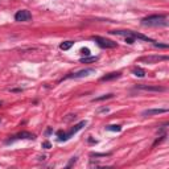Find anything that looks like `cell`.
<instances>
[{"label": "cell", "instance_id": "8992f818", "mask_svg": "<svg viewBox=\"0 0 169 169\" xmlns=\"http://www.w3.org/2000/svg\"><path fill=\"white\" fill-rule=\"evenodd\" d=\"M93 73H95V69H83V70H79V71H77V73L69 74V75H66V77H65V79H67V78L79 79V78H83V77H89V75H91Z\"/></svg>", "mask_w": 169, "mask_h": 169}, {"label": "cell", "instance_id": "7c38bea8", "mask_svg": "<svg viewBox=\"0 0 169 169\" xmlns=\"http://www.w3.org/2000/svg\"><path fill=\"white\" fill-rule=\"evenodd\" d=\"M79 61H81L82 63H90V62H95V61H98V57H89V56H86V57L81 58Z\"/></svg>", "mask_w": 169, "mask_h": 169}, {"label": "cell", "instance_id": "6da1fadb", "mask_svg": "<svg viewBox=\"0 0 169 169\" xmlns=\"http://www.w3.org/2000/svg\"><path fill=\"white\" fill-rule=\"evenodd\" d=\"M143 25L148 26H167L168 25V16L167 15H153L141 20Z\"/></svg>", "mask_w": 169, "mask_h": 169}, {"label": "cell", "instance_id": "ac0fdd59", "mask_svg": "<svg viewBox=\"0 0 169 169\" xmlns=\"http://www.w3.org/2000/svg\"><path fill=\"white\" fill-rule=\"evenodd\" d=\"M50 147H52V145H50L49 141H44V143H42V148H45V149H49Z\"/></svg>", "mask_w": 169, "mask_h": 169}, {"label": "cell", "instance_id": "ba28073f", "mask_svg": "<svg viewBox=\"0 0 169 169\" xmlns=\"http://www.w3.org/2000/svg\"><path fill=\"white\" fill-rule=\"evenodd\" d=\"M136 89L145 90V91H165V87L162 86H148V84H137Z\"/></svg>", "mask_w": 169, "mask_h": 169}, {"label": "cell", "instance_id": "9c48e42d", "mask_svg": "<svg viewBox=\"0 0 169 169\" xmlns=\"http://www.w3.org/2000/svg\"><path fill=\"white\" fill-rule=\"evenodd\" d=\"M168 112V108H149L143 111V116H151V115H157V114H165Z\"/></svg>", "mask_w": 169, "mask_h": 169}, {"label": "cell", "instance_id": "8fae6325", "mask_svg": "<svg viewBox=\"0 0 169 169\" xmlns=\"http://www.w3.org/2000/svg\"><path fill=\"white\" fill-rule=\"evenodd\" d=\"M15 139H32V140H33V139H34V135L30 134V132L24 131V132H20V134L16 135Z\"/></svg>", "mask_w": 169, "mask_h": 169}, {"label": "cell", "instance_id": "2e32d148", "mask_svg": "<svg viewBox=\"0 0 169 169\" xmlns=\"http://www.w3.org/2000/svg\"><path fill=\"white\" fill-rule=\"evenodd\" d=\"M114 95L112 94H107V95H102V97H99V98H95L94 99V102H99V100H104V99H110V98H112Z\"/></svg>", "mask_w": 169, "mask_h": 169}, {"label": "cell", "instance_id": "9a60e30c", "mask_svg": "<svg viewBox=\"0 0 169 169\" xmlns=\"http://www.w3.org/2000/svg\"><path fill=\"white\" fill-rule=\"evenodd\" d=\"M106 130L112 131V132H119V131H121V127L120 126H107L106 127Z\"/></svg>", "mask_w": 169, "mask_h": 169}, {"label": "cell", "instance_id": "7a4b0ae2", "mask_svg": "<svg viewBox=\"0 0 169 169\" xmlns=\"http://www.w3.org/2000/svg\"><path fill=\"white\" fill-rule=\"evenodd\" d=\"M84 126H86V120H82V121H79L78 124L74 126L73 128L67 132V134H63L62 131H60V132L57 134V135H58V141H66L67 139H70V137H71L73 135H75L79 130H82Z\"/></svg>", "mask_w": 169, "mask_h": 169}, {"label": "cell", "instance_id": "4fadbf2b", "mask_svg": "<svg viewBox=\"0 0 169 169\" xmlns=\"http://www.w3.org/2000/svg\"><path fill=\"white\" fill-rule=\"evenodd\" d=\"M132 73H134V74H135V75H136V77H140V78H143V77H144V75H145V71H144V70H143V69H141V67H135V69H134V70H132Z\"/></svg>", "mask_w": 169, "mask_h": 169}, {"label": "cell", "instance_id": "d6986e66", "mask_svg": "<svg viewBox=\"0 0 169 169\" xmlns=\"http://www.w3.org/2000/svg\"><path fill=\"white\" fill-rule=\"evenodd\" d=\"M81 52L83 53L84 56H90V49H87V48H83V49H82Z\"/></svg>", "mask_w": 169, "mask_h": 169}, {"label": "cell", "instance_id": "603a6c76", "mask_svg": "<svg viewBox=\"0 0 169 169\" xmlns=\"http://www.w3.org/2000/svg\"><path fill=\"white\" fill-rule=\"evenodd\" d=\"M0 121H2V119H0Z\"/></svg>", "mask_w": 169, "mask_h": 169}, {"label": "cell", "instance_id": "7402d4cb", "mask_svg": "<svg viewBox=\"0 0 169 169\" xmlns=\"http://www.w3.org/2000/svg\"><path fill=\"white\" fill-rule=\"evenodd\" d=\"M2 106H3V102H2V100H0V107H2Z\"/></svg>", "mask_w": 169, "mask_h": 169}, {"label": "cell", "instance_id": "44dd1931", "mask_svg": "<svg viewBox=\"0 0 169 169\" xmlns=\"http://www.w3.org/2000/svg\"><path fill=\"white\" fill-rule=\"evenodd\" d=\"M103 111H106V112H107L108 108H99V110H98V112H103Z\"/></svg>", "mask_w": 169, "mask_h": 169}, {"label": "cell", "instance_id": "30bf717a", "mask_svg": "<svg viewBox=\"0 0 169 169\" xmlns=\"http://www.w3.org/2000/svg\"><path fill=\"white\" fill-rule=\"evenodd\" d=\"M120 75L121 74L120 73H110V74H106L104 77H102L100 78V81H112V79H118V78H120Z\"/></svg>", "mask_w": 169, "mask_h": 169}, {"label": "cell", "instance_id": "5b68a950", "mask_svg": "<svg viewBox=\"0 0 169 169\" xmlns=\"http://www.w3.org/2000/svg\"><path fill=\"white\" fill-rule=\"evenodd\" d=\"M168 56H144L139 58V62H144V63H156L160 61H167Z\"/></svg>", "mask_w": 169, "mask_h": 169}, {"label": "cell", "instance_id": "3957f363", "mask_svg": "<svg viewBox=\"0 0 169 169\" xmlns=\"http://www.w3.org/2000/svg\"><path fill=\"white\" fill-rule=\"evenodd\" d=\"M111 33L119 34V36H126V37H134V39H140L143 41H148V42H155L152 39H149V37H147L141 33H136V32H132V30H112Z\"/></svg>", "mask_w": 169, "mask_h": 169}, {"label": "cell", "instance_id": "277c9868", "mask_svg": "<svg viewBox=\"0 0 169 169\" xmlns=\"http://www.w3.org/2000/svg\"><path fill=\"white\" fill-rule=\"evenodd\" d=\"M91 39H93L95 42H97V44H98L100 48H103V49H112V48L118 46V44H116V42L104 39V37H100V36H93Z\"/></svg>", "mask_w": 169, "mask_h": 169}, {"label": "cell", "instance_id": "5bb4252c", "mask_svg": "<svg viewBox=\"0 0 169 169\" xmlns=\"http://www.w3.org/2000/svg\"><path fill=\"white\" fill-rule=\"evenodd\" d=\"M73 45H74V42H73V41H65V42H62V44L60 45V48H61L62 50H69Z\"/></svg>", "mask_w": 169, "mask_h": 169}, {"label": "cell", "instance_id": "e0dca14e", "mask_svg": "<svg viewBox=\"0 0 169 169\" xmlns=\"http://www.w3.org/2000/svg\"><path fill=\"white\" fill-rule=\"evenodd\" d=\"M126 42H127V44H134L135 39H134V37H126Z\"/></svg>", "mask_w": 169, "mask_h": 169}, {"label": "cell", "instance_id": "ffe728a7", "mask_svg": "<svg viewBox=\"0 0 169 169\" xmlns=\"http://www.w3.org/2000/svg\"><path fill=\"white\" fill-rule=\"evenodd\" d=\"M153 45H155L156 48H168V45H167V44H156V42H155Z\"/></svg>", "mask_w": 169, "mask_h": 169}, {"label": "cell", "instance_id": "52a82bcc", "mask_svg": "<svg viewBox=\"0 0 169 169\" xmlns=\"http://www.w3.org/2000/svg\"><path fill=\"white\" fill-rule=\"evenodd\" d=\"M30 19H32V13L29 12V11H26V9H21V11H19V12L15 15V20L16 21H29Z\"/></svg>", "mask_w": 169, "mask_h": 169}]
</instances>
